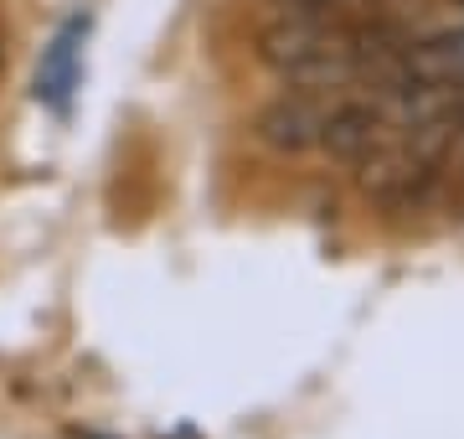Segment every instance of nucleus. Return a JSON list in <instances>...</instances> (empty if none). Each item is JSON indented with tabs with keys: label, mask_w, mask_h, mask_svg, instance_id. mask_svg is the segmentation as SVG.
<instances>
[{
	"label": "nucleus",
	"mask_w": 464,
	"mask_h": 439,
	"mask_svg": "<svg viewBox=\"0 0 464 439\" xmlns=\"http://www.w3.org/2000/svg\"><path fill=\"white\" fill-rule=\"evenodd\" d=\"M258 57L289 88H346L356 78L387 73L398 52L387 47L382 26H362L346 11H289L258 32Z\"/></svg>",
	"instance_id": "obj_1"
},
{
	"label": "nucleus",
	"mask_w": 464,
	"mask_h": 439,
	"mask_svg": "<svg viewBox=\"0 0 464 439\" xmlns=\"http://www.w3.org/2000/svg\"><path fill=\"white\" fill-rule=\"evenodd\" d=\"M331 93L320 88H289L284 99H274L258 114V140L274 145V151H320V135H325V119H331Z\"/></svg>",
	"instance_id": "obj_2"
},
{
	"label": "nucleus",
	"mask_w": 464,
	"mask_h": 439,
	"mask_svg": "<svg viewBox=\"0 0 464 439\" xmlns=\"http://www.w3.org/2000/svg\"><path fill=\"white\" fill-rule=\"evenodd\" d=\"M387 114L377 103H362V99H335L331 103V119H325V135H320V151L335 155V161H362L366 151H377L387 140Z\"/></svg>",
	"instance_id": "obj_3"
},
{
	"label": "nucleus",
	"mask_w": 464,
	"mask_h": 439,
	"mask_svg": "<svg viewBox=\"0 0 464 439\" xmlns=\"http://www.w3.org/2000/svg\"><path fill=\"white\" fill-rule=\"evenodd\" d=\"M284 11H351V5H372V0H279Z\"/></svg>",
	"instance_id": "obj_4"
}]
</instances>
